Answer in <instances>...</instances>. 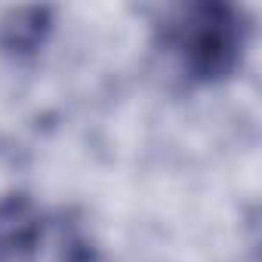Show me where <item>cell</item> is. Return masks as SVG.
Masks as SVG:
<instances>
[{
    "label": "cell",
    "mask_w": 262,
    "mask_h": 262,
    "mask_svg": "<svg viewBox=\"0 0 262 262\" xmlns=\"http://www.w3.org/2000/svg\"><path fill=\"white\" fill-rule=\"evenodd\" d=\"M247 19L231 4H194L179 10L167 28V43L182 62V71L198 83L228 80L247 50Z\"/></svg>",
    "instance_id": "cell-1"
},
{
    "label": "cell",
    "mask_w": 262,
    "mask_h": 262,
    "mask_svg": "<svg viewBox=\"0 0 262 262\" xmlns=\"http://www.w3.org/2000/svg\"><path fill=\"white\" fill-rule=\"evenodd\" d=\"M43 237L40 210L28 198L0 201V259H25L37 250Z\"/></svg>",
    "instance_id": "cell-2"
},
{
    "label": "cell",
    "mask_w": 262,
    "mask_h": 262,
    "mask_svg": "<svg viewBox=\"0 0 262 262\" xmlns=\"http://www.w3.org/2000/svg\"><path fill=\"white\" fill-rule=\"evenodd\" d=\"M53 28L50 7H16L0 16V50L7 56H31L43 47Z\"/></svg>",
    "instance_id": "cell-3"
}]
</instances>
